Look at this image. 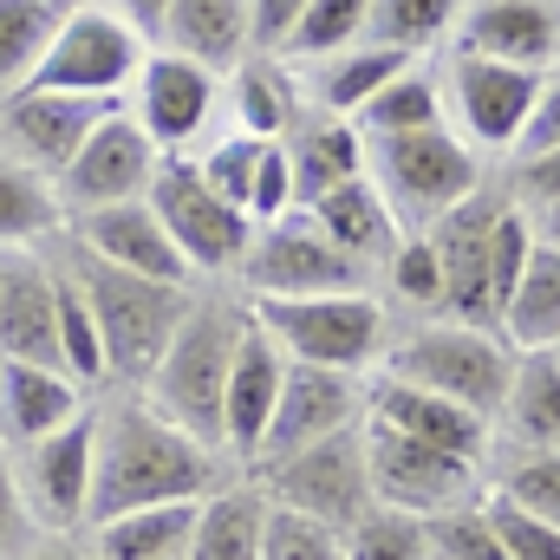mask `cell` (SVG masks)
<instances>
[{
  "label": "cell",
  "mask_w": 560,
  "mask_h": 560,
  "mask_svg": "<svg viewBox=\"0 0 560 560\" xmlns=\"http://www.w3.org/2000/svg\"><path fill=\"white\" fill-rule=\"evenodd\" d=\"M268 502L280 509H300L313 522H332V528H352L365 509H372V469H365V423L352 430H332L280 463H261V482H255Z\"/></svg>",
  "instance_id": "cell-8"
},
{
  "label": "cell",
  "mask_w": 560,
  "mask_h": 560,
  "mask_svg": "<svg viewBox=\"0 0 560 560\" xmlns=\"http://www.w3.org/2000/svg\"><path fill=\"white\" fill-rule=\"evenodd\" d=\"M463 7L469 0H372L365 39H385V46H405V52H430L436 39H456Z\"/></svg>",
  "instance_id": "cell-37"
},
{
  "label": "cell",
  "mask_w": 560,
  "mask_h": 560,
  "mask_svg": "<svg viewBox=\"0 0 560 560\" xmlns=\"http://www.w3.org/2000/svg\"><path fill=\"white\" fill-rule=\"evenodd\" d=\"M495 332L515 352H555L560 346V248L555 242H535V255H528V268L515 280Z\"/></svg>",
  "instance_id": "cell-33"
},
{
  "label": "cell",
  "mask_w": 560,
  "mask_h": 560,
  "mask_svg": "<svg viewBox=\"0 0 560 560\" xmlns=\"http://www.w3.org/2000/svg\"><path fill=\"white\" fill-rule=\"evenodd\" d=\"M423 528H430V560H509L482 502H463L450 515H430Z\"/></svg>",
  "instance_id": "cell-45"
},
{
  "label": "cell",
  "mask_w": 560,
  "mask_h": 560,
  "mask_svg": "<svg viewBox=\"0 0 560 560\" xmlns=\"http://www.w3.org/2000/svg\"><path fill=\"white\" fill-rule=\"evenodd\" d=\"M20 560H85L79 548H26Z\"/></svg>",
  "instance_id": "cell-54"
},
{
  "label": "cell",
  "mask_w": 560,
  "mask_h": 560,
  "mask_svg": "<svg viewBox=\"0 0 560 560\" xmlns=\"http://www.w3.org/2000/svg\"><path fill=\"white\" fill-rule=\"evenodd\" d=\"M365 26H372V0H306L300 20H293V33L280 39V59L287 66H313L326 52L359 46Z\"/></svg>",
  "instance_id": "cell-36"
},
{
  "label": "cell",
  "mask_w": 560,
  "mask_h": 560,
  "mask_svg": "<svg viewBox=\"0 0 560 560\" xmlns=\"http://www.w3.org/2000/svg\"><path fill=\"white\" fill-rule=\"evenodd\" d=\"M535 235H541V242H555V248H560V202H555V209H541V215H535Z\"/></svg>",
  "instance_id": "cell-53"
},
{
  "label": "cell",
  "mask_w": 560,
  "mask_h": 560,
  "mask_svg": "<svg viewBox=\"0 0 560 560\" xmlns=\"http://www.w3.org/2000/svg\"><path fill=\"white\" fill-rule=\"evenodd\" d=\"M59 235H66V209L52 176L0 150V255H33V248H52Z\"/></svg>",
  "instance_id": "cell-30"
},
{
  "label": "cell",
  "mask_w": 560,
  "mask_h": 560,
  "mask_svg": "<svg viewBox=\"0 0 560 560\" xmlns=\"http://www.w3.org/2000/svg\"><path fill=\"white\" fill-rule=\"evenodd\" d=\"M261 560H346V528L313 522V515H300V509L268 502V522H261Z\"/></svg>",
  "instance_id": "cell-41"
},
{
  "label": "cell",
  "mask_w": 560,
  "mask_h": 560,
  "mask_svg": "<svg viewBox=\"0 0 560 560\" xmlns=\"http://www.w3.org/2000/svg\"><path fill=\"white\" fill-rule=\"evenodd\" d=\"M156 46H170V52L209 66V72H229L255 52L248 0H170L163 26H156Z\"/></svg>",
  "instance_id": "cell-27"
},
{
  "label": "cell",
  "mask_w": 560,
  "mask_h": 560,
  "mask_svg": "<svg viewBox=\"0 0 560 560\" xmlns=\"http://www.w3.org/2000/svg\"><path fill=\"white\" fill-rule=\"evenodd\" d=\"M202 502H150L131 515L92 522V560H183Z\"/></svg>",
  "instance_id": "cell-32"
},
{
  "label": "cell",
  "mask_w": 560,
  "mask_h": 560,
  "mask_svg": "<svg viewBox=\"0 0 560 560\" xmlns=\"http://www.w3.org/2000/svg\"><path fill=\"white\" fill-rule=\"evenodd\" d=\"M509 196H495L489 183L476 196H463L450 215H436L423 235L436 248L443 268V319H469V326H495V300H489V242H495V215Z\"/></svg>",
  "instance_id": "cell-16"
},
{
  "label": "cell",
  "mask_w": 560,
  "mask_h": 560,
  "mask_svg": "<svg viewBox=\"0 0 560 560\" xmlns=\"http://www.w3.org/2000/svg\"><path fill=\"white\" fill-rule=\"evenodd\" d=\"M150 209H156V222L170 229V242L183 248L189 275H235V261H242V248H248V235H255V222H248L235 202H222V196L202 183V170H196L189 156H163V163H156V176H150Z\"/></svg>",
  "instance_id": "cell-9"
},
{
  "label": "cell",
  "mask_w": 560,
  "mask_h": 560,
  "mask_svg": "<svg viewBox=\"0 0 560 560\" xmlns=\"http://www.w3.org/2000/svg\"><path fill=\"white\" fill-rule=\"evenodd\" d=\"M306 0H248V26H255V52H280V39L293 33Z\"/></svg>",
  "instance_id": "cell-51"
},
{
  "label": "cell",
  "mask_w": 560,
  "mask_h": 560,
  "mask_svg": "<svg viewBox=\"0 0 560 560\" xmlns=\"http://www.w3.org/2000/svg\"><path fill=\"white\" fill-rule=\"evenodd\" d=\"M319 229H326V242L352 261V268H365V275H378L385 261H392V248L405 242V229H398V215H392V202L378 196V183L359 170V176H346L339 189H326L313 209H306Z\"/></svg>",
  "instance_id": "cell-24"
},
{
  "label": "cell",
  "mask_w": 560,
  "mask_h": 560,
  "mask_svg": "<svg viewBox=\"0 0 560 560\" xmlns=\"http://www.w3.org/2000/svg\"><path fill=\"white\" fill-rule=\"evenodd\" d=\"M280 143H287V163H293V209H313L326 189H339L346 176L365 170V131L352 118L313 112V118H300Z\"/></svg>",
  "instance_id": "cell-28"
},
{
  "label": "cell",
  "mask_w": 560,
  "mask_h": 560,
  "mask_svg": "<svg viewBox=\"0 0 560 560\" xmlns=\"http://www.w3.org/2000/svg\"><path fill=\"white\" fill-rule=\"evenodd\" d=\"M405 66H418V52H405V46H385V39H359V46H346V52H326V59H313V66H293L300 72V92H306V105L313 112H326V118H359Z\"/></svg>",
  "instance_id": "cell-23"
},
{
  "label": "cell",
  "mask_w": 560,
  "mask_h": 560,
  "mask_svg": "<svg viewBox=\"0 0 560 560\" xmlns=\"http://www.w3.org/2000/svg\"><path fill=\"white\" fill-rule=\"evenodd\" d=\"M365 138H405V131H430V125H450L443 112V79L423 72V66H405L359 118H352Z\"/></svg>",
  "instance_id": "cell-35"
},
{
  "label": "cell",
  "mask_w": 560,
  "mask_h": 560,
  "mask_svg": "<svg viewBox=\"0 0 560 560\" xmlns=\"http://www.w3.org/2000/svg\"><path fill=\"white\" fill-rule=\"evenodd\" d=\"M66 268L79 275L85 287V306L98 319V346H105V378L112 385H143L150 365L163 359L170 332L183 326L189 313V287H170V280H143V275H125V268H105L92 255H79L72 242L59 248Z\"/></svg>",
  "instance_id": "cell-3"
},
{
  "label": "cell",
  "mask_w": 560,
  "mask_h": 560,
  "mask_svg": "<svg viewBox=\"0 0 560 560\" xmlns=\"http://www.w3.org/2000/svg\"><path fill=\"white\" fill-rule=\"evenodd\" d=\"M215 105H222V72L170 52V46H150L131 79V118L143 125V138L156 143L163 156H189V143L209 138L215 125Z\"/></svg>",
  "instance_id": "cell-15"
},
{
  "label": "cell",
  "mask_w": 560,
  "mask_h": 560,
  "mask_svg": "<svg viewBox=\"0 0 560 560\" xmlns=\"http://www.w3.org/2000/svg\"><path fill=\"white\" fill-rule=\"evenodd\" d=\"M548 143H560V66L541 72V98H535V112H528V131L515 143V156H522V150H548Z\"/></svg>",
  "instance_id": "cell-50"
},
{
  "label": "cell",
  "mask_w": 560,
  "mask_h": 560,
  "mask_svg": "<svg viewBox=\"0 0 560 560\" xmlns=\"http://www.w3.org/2000/svg\"><path fill=\"white\" fill-rule=\"evenodd\" d=\"M52 280H59V352H66V372L79 385H105V346H98V319L85 306V287L66 268V255H52Z\"/></svg>",
  "instance_id": "cell-38"
},
{
  "label": "cell",
  "mask_w": 560,
  "mask_h": 560,
  "mask_svg": "<svg viewBox=\"0 0 560 560\" xmlns=\"http://www.w3.org/2000/svg\"><path fill=\"white\" fill-rule=\"evenodd\" d=\"M52 26H59V13L46 0H0V98L33 79Z\"/></svg>",
  "instance_id": "cell-39"
},
{
  "label": "cell",
  "mask_w": 560,
  "mask_h": 560,
  "mask_svg": "<svg viewBox=\"0 0 560 560\" xmlns=\"http://www.w3.org/2000/svg\"><path fill=\"white\" fill-rule=\"evenodd\" d=\"M541 98V72L528 66H502V59H482V52H463L450 46V66H443V105H450V131L469 138L476 150H509L528 131V112Z\"/></svg>",
  "instance_id": "cell-12"
},
{
  "label": "cell",
  "mask_w": 560,
  "mask_h": 560,
  "mask_svg": "<svg viewBox=\"0 0 560 560\" xmlns=\"http://www.w3.org/2000/svg\"><path fill=\"white\" fill-rule=\"evenodd\" d=\"M92 443H98V411L92 405L66 423V430L39 436V443H20V450L0 443L7 463H13L20 502H26V515L39 528H52V535L85 528V509H92Z\"/></svg>",
  "instance_id": "cell-13"
},
{
  "label": "cell",
  "mask_w": 560,
  "mask_h": 560,
  "mask_svg": "<svg viewBox=\"0 0 560 560\" xmlns=\"http://www.w3.org/2000/svg\"><path fill=\"white\" fill-rule=\"evenodd\" d=\"M105 7H112L118 20H131L143 39H156V26H163V7H170V0H105Z\"/></svg>",
  "instance_id": "cell-52"
},
{
  "label": "cell",
  "mask_w": 560,
  "mask_h": 560,
  "mask_svg": "<svg viewBox=\"0 0 560 560\" xmlns=\"http://www.w3.org/2000/svg\"><path fill=\"white\" fill-rule=\"evenodd\" d=\"M26 535H33V515H26L20 482H13V463H7V450H0V560L26 555Z\"/></svg>",
  "instance_id": "cell-49"
},
{
  "label": "cell",
  "mask_w": 560,
  "mask_h": 560,
  "mask_svg": "<svg viewBox=\"0 0 560 560\" xmlns=\"http://www.w3.org/2000/svg\"><path fill=\"white\" fill-rule=\"evenodd\" d=\"M365 418L385 423V430H398V436L436 443V450H450V456H469V463L489 456V418H476L469 405H456V398H443V392L385 378V372L365 385Z\"/></svg>",
  "instance_id": "cell-22"
},
{
  "label": "cell",
  "mask_w": 560,
  "mask_h": 560,
  "mask_svg": "<svg viewBox=\"0 0 560 560\" xmlns=\"http://www.w3.org/2000/svg\"><path fill=\"white\" fill-rule=\"evenodd\" d=\"M555 352H560V346H555Z\"/></svg>",
  "instance_id": "cell-57"
},
{
  "label": "cell",
  "mask_w": 560,
  "mask_h": 560,
  "mask_svg": "<svg viewBox=\"0 0 560 560\" xmlns=\"http://www.w3.org/2000/svg\"><path fill=\"white\" fill-rule=\"evenodd\" d=\"M0 280H7V255H0Z\"/></svg>",
  "instance_id": "cell-56"
},
{
  "label": "cell",
  "mask_w": 560,
  "mask_h": 560,
  "mask_svg": "<svg viewBox=\"0 0 560 560\" xmlns=\"http://www.w3.org/2000/svg\"><path fill=\"white\" fill-rule=\"evenodd\" d=\"M215 450L196 443L189 430L163 418L150 398H112L98 411V443H92V522L131 515L150 502H202L215 495Z\"/></svg>",
  "instance_id": "cell-1"
},
{
  "label": "cell",
  "mask_w": 560,
  "mask_h": 560,
  "mask_svg": "<svg viewBox=\"0 0 560 560\" xmlns=\"http://www.w3.org/2000/svg\"><path fill=\"white\" fill-rule=\"evenodd\" d=\"M385 378H405L423 392H443L456 405H469L476 418L495 423L509 372H515V346L495 326H469V319H423L405 339H385Z\"/></svg>",
  "instance_id": "cell-5"
},
{
  "label": "cell",
  "mask_w": 560,
  "mask_h": 560,
  "mask_svg": "<svg viewBox=\"0 0 560 560\" xmlns=\"http://www.w3.org/2000/svg\"><path fill=\"white\" fill-rule=\"evenodd\" d=\"M450 46L548 72V66H560V0H469Z\"/></svg>",
  "instance_id": "cell-21"
},
{
  "label": "cell",
  "mask_w": 560,
  "mask_h": 560,
  "mask_svg": "<svg viewBox=\"0 0 560 560\" xmlns=\"http://www.w3.org/2000/svg\"><path fill=\"white\" fill-rule=\"evenodd\" d=\"M509 202L528 209V215L555 209L560 202V143H548V150H522V156H515V170H509Z\"/></svg>",
  "instance_id": "cell-47"
},
{
  "label": "cell",
  "mask_w": 560,
  "mask_h": 560,
  "mask_svg": "<svg viewBox=\"0 0 560 560\" xmlns=\"http://www.w3.org/2000/svg\"><path fill=\"white\" fill-rule=\"evenodd\" d=\"M52 13H72V7H92V0H46Z\"/></svg>",
  "instance_id": "cell-55"
},
{
  "label": "cell",
  "mask_w": 560,
  "mask_h": 560,
  "mask_svg": "<svg viewBox=\"0 0 560 560\" xmlns=\"http://www.w3.org/2000/svg\"><path fill=\"white\" fill-rule=\"evenodd\" d=\"M0 359L13 365H59V280H52V255H7V280H0Z\"/></svg>",
  "instance_id": "cell-20"
},
{
  "label": "cell",
  "mask_w": 560,
  "mask_h": 560,
  "mask_svg": "<svg viewBox=\"0 0 560 560\" xmlns=\"http://www.w3.org/2000/svg\"><path fill=\"white\" fill-rule=\"evenodd\" d=\"M495 423L509 450H560V352H515Z\"/></svg>",
  "instance_id": "cell-31"
},
{
  "label": "cell",
  "mask_w": 560,
  "mask_h": 560,
  "mask_svg": "<svg viewBox=\"0 0 560 560\" xmlns=\"http://www.w3.org/2000/svg\"><path fill=\"white\" fill-rule=\"evenodd\" d=\"M306 118V92L300 72H287L280 52H248L242 66H229V125L248 138H287Z\"/></svg>",
  "instance_id": "cell-29"
},
{
  "label": "cell",
  "mask_w": 560,
  "mask_h": 560,
  "mask_svg": "<svg viewBox=\"0 0 560 560\" xmlns=\"http://www.w3.org/2000/svg\"><path fill=\"white\" fill-rule=\"evenodd\" d=\"M143 52H150V39H143L138 26L118 20L105 0H92V7L59 13V26H52V39H46V52H39V66H33L26 85L118 105L131 92V79H138Z\"/></svg>",
  "instance_id": "cell-7"
},
{
  "label": "cell",
  "mask_w": 560,
  "mask_h": 560,
  "mask_svg": "<svg viewBox=\"0 0 560 560\" xmlns=\"http://www.w3.org/2000/svg\"><path fill=\"white\" fill-rule=\"evenodd\" d=\"M66 242L105 268H125V275H143V280H170V287H189V261L183 248L170 242V229L156 222L150 196L138 202H112V209H85L66 222Z\"/></svg>",
  "instance_id": "cell-19"
},
{
  "label": "cell",
  "mask_w": 560,
  "mask_h": 560,
  "mask_svg": "<svg viewBox=\"0 0 560 560\" xmlns=\"http://www.w3.org/2000/svg\"><path fill=\"white\" fill-rule=\"evenodd\" d=\"M156 163H163V150L143 138V125L125 112V105H112V112L92 125V138L79 143V156L52 176L66 222L85 215V209H112V202H138V196H150Z\"/></svg>",
  "instance_id": "cell-14"
},
{
  "label": "cell",
  "mask_w": 560,
  "mask_h": 560,
  "mask_svg": "<svg viewBox=\"0 0 560 560\" xmlns=\"http://www.w3.org/2000/svg\"><path fill=\"white\" fill-rule=\"evenodd\" d=\"M346 560H430V528L418 515H398V509L372 502L346 528Z\"/></svg>",
  "instance_id": "cell-40"
},
{
  "label": "cell",
  "mask_w": 560,
  "mask_h": 560,
  "mask_svg": "<svg viewBox=\"0 0 560 560\" xmlns=\"http://www.w3.org/2000/svg\"><path fill=\"white\" fill-rule=\"evenodd\" d=\"M242 332H248V300L242 306L235 300H189L183 326L170 332L163 359L143 378V398L209 450H222V398H229Z\"/></svg>",
  "instance_id": "cell-2"
},
{
  "label": "cell",
  "mask_w": 560,
  "mask_h": 560,
  "mask_svg": "<svg viewBox=\"0 0 560 560\" xmlns=\"http://www.w3.org/2000/svg\"><path fill=\"white\" fill-rule=\"evenodd\" d=\"M482 509H489V522H495L509 560H560L555 522H541V515H528V509H515V502H502V495H482Z\"/></svg>",
  "instance_id": "cell-46"
},
{
  "label": "cell",
  "mask_w": 560,
  "mask_h": 560,
  "mask_svg": "<svg viewBox=\"0 0 560 560\" xmlns=\"http://www.w3.org/2000/svg\"><path fill=\"white\" fill-rule=\"evenodd\" d=\"M85 411V385L59 365H13L0 359V443H39Z\"/></svg>",
  "instance_id": "cell-26"
},
{
  "label": "cell",
  "mask_w": 560,
  "mask_h": 560,
  "mask_svg": "<svg viewBox=\"0 0 560 560\" xmlns=\"http://www.w3.org/2000/svg\"><path fill=\"white\" fill-rule=\"evenodd\" d=\"M378 280L392 287V300H405V306H418V313H443V268H436V248H430V235L411 229L398 248H392V261L378 268Z\"/></svg>",
  "instance_id": "cell-42"
},
{
  "label": "cell",
  "mask_w": 560,
  "mask_h": 560,
  "mask_svg": "<svg viewBox=\"0 0 560 560\" xmlns=\"http://www.w3.org/2000/svg\"><path fill=\"white\" fill-rule=\"evenodd\" d=\"M365 423V378L359 372H326V365H293L287 359V378H280V405L268 418V436L255 450V469L280 463L332 430H352Z\"/></svg>",
  "instance_id": "cell-17"
},
{
  "label": "cell",
  "mask_w": 560,
  "mask_h": 560,
  "mask_svg": "<svg viewBox=\"0 0 560 560\" xmlns=\"http://www.w3.org/2000/svg\"><path fill=\"white\" fill-rule=\"evenodd\" d=\"M105 98H79V92H46V85H20L0 98V150H13L20 163H33L39 176H59L79 143L92 138V125L105 118Z\"/></svg>",
  "instance_id": "cell-18"
},
{
  "label": "cell",
  "mask_w": 560,
  "mask_h": 560,
  "mask_svg": "<svg viewBox=\"0 0 560 560\" xmlns=\"http://www.w3.org/2000/svg\"><path fill=\"white\" fill-rule=\"evenodd\" d=\"M365 469H372V502L378 509H398V515H450L463 502H476V469L469 456H450L436 443H418V436H398L385 423L365 418Z\"/></svg>",
  "instance_id": "cell-11"
},
{
  "label": "cell",
  "mask_w": 560,
  "mask_h": 560,
  "mask_svg": "<svg viewBox=\"0 0 560 560\" xmlns=\"http://www.w3.org/2000/svg\"><path fill=\"white\" fill-rule=\"evenodd\" d=\"M261 522H268V495L261 489H215L196 509L183 560H261Z\"/></svg>",
  "instance_id": "cell-34"
},
{
  "label": "cell",
  "mask_w": 560,
  "mask_h": 560,
  "mask_svg": "<svg viewBox=\"0 0 560 560\" xmlns=\"http://www.w3.org/2000/svg\"><path fill=\"white\" fill-rule=\"evenodd\" d=\"M261 143H268V138H248V131H235V125H229V131H222L215 143H202V150H196L189 163L202 170V183H209V189H215L222 202H235V209L248 215V183H255Z\"/></svg>",
  "instance_id": "cell-43"
},
{
  "label": "cell",
  "mask_w": 560,
  "mask_h": 560,
  "mask_svg": "<svg viewBox=\"0 0 560 560\" xmlns=\"http://www.w3.org/2000/svg\"><path fill=\"white\" fill-rule=\"evenodd\" d=\"M287 209H293V163H287V143L268 138L261 163H255V183H248V222H275Z\"/></svg>",
  "instance_id": "cell-48"
},
{
  "label": "cell",
  "mask_w": 560,
  "mask_h": 560,
  "mask_svg": "<svg viewBox=\"0 0 560 560\" xmlns=\"http://www.w3.org/2000/svg\"><path fill=\"white\" fill-rule=\"evenodd\" d=\"M365 176L378 183L398 229L411 235V229H430L436 215H450L463 196L482 189V150L456 138L450 125L405 131V138H365Z\"/></svg>",
  "instance_id": "cell-6"
},
{
  "label": "cell",
  "mask_w": 560,
  "mask_h": 560,
  "mask_svg": "<svg viewBox=\"0 0 560 560\" xmlns=\"http://www.w3.org/2000/svg\"><path fill=\"white\" fill-rule=\"evenodd\" d=\"M280 378H287V352L248 319L235 372H229V398H222V450H235V456L255 463V450L268 436V418H275V405H280Z\"/></svg>",
  "instance_id": "cell-25"
},
{
  "label": "cell",
  "mask_w": 560,
  "mask_h": 560,
  "mask_svg": "<svg viewBox=\"0 0 560 560\" xmlns=\"http://www.w3.org/2000/svg\"><path fill=\"white\" fill-rule=\"evenodd\" d=\"M235 275H242V293H248V300L332 293V287H365V280H372L365 268H352V261L326 242V229H319L306 209H287L275 222H255V235H248Z\"/></svg>",
  "instance_id": "cell-10"
},
{
  "label": "cell",
  "mask_w": 560,
  "mask_h": 560,
  "mask_svg": "<svg viewBox=\"0 0 560 560\" xmlns=\"http://www.w3.org/2000/svg\"><path fill=\"white\" fill-rule=\"evenodd\" d=\"M248 319L275 339L293 365H326V372H359L385 359V300L372 287H332V293H280L248 300Z\"/></svg>",
  "instance_id": "cell-4"
},
{
  "label": "cell",
  "mask_w": 560,
  "mask_h": 560,
  "mask_svg": "<svg viewBox=\"0 0 560 560\" xmlns=\"http://www.w3.org/2000/svg\"><path fill=\"white\" fill-rule=\"evenodd\" d=\"M495 495L560 528V450H515L509 469H502V489H495Z\"/></svg>",
  "instance_id": "cell-44"
}]
</instances>
